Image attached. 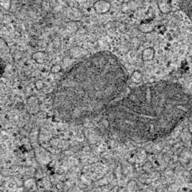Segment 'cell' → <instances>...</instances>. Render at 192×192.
Returning <instances> with one entry per match:
<instances>
[{
	"instance_id": "obj_1",
	"label": "cell",
	"mask_w": 192,
	"mask_h": 192,
	"mask_svg": "<svg viewBox=\"0 0 192 192\" xmlns=\"http://www.w3.org/2000/svg\"><path fill=\"white\" fill-rule=\"evenodd\" d=\"M192 113V94L179 83L168 81L130 89L105 112L111 133L143 141L168 136Z\"/></svg>"
},
{
	"instance_id": "obj_2",
	"label": "cell",
	"mask_w": 192,
	"mask_h": 192,
	"mask_svg": "<svg viewBox=\"0 0 192 192\" xmlns=\"http://www.w3.org/2000/svg\"><path fill=\"white\" fill-rule=\"evenodd\" d=\"M128 74L117 57L108 51L93 54L72 67L52 93L61 120L81 124L105 113L127 93Z\"/></svg>"
},
{
	"instance_id": "obj_3",
	"label": "cell",
	"mask_w": 192,
	"mask_h": 192,
	"mask_svg": "<svg viewBox=\"0 0 192 192\" xmlns=\"http://www.w3.org/2000/svg\"><path fill=\"white\" fill-rule=\"evenodd\" d=\"M110 2L107 0H96L93 5V8L97 14H106L110 10Z\"/></svg>"
},
{
	"instance_id": "obj_4",
	"label": "cell",
	"mask_w": 192,
	"mask_h": 192,
	"mask_svg": "<svg viewBox=\"0 0 192 192\" xmlns=\"http://www.w3.org/2000/svg\"><path fill=\"white\" fill-rule=\"evenodd\" d=\"M182 10L192 20V0H179Z\"/></svg>"
},
{
	"instance_id": "obj_5",
	"label": "cell",
	"mask_w": 192,
	"mask_h": 192,
	"mask_svg": "<svg viewBox=\"0 0 192 192\" xmlns=\"http://www.w3.org/2000/svg\"><path fill=\"white\" fill-rule=\"evenodd\" d=\"M32 59L36 63L42 64L46 63L48 60V55L46 53L42 51H37L34 53L32 56Z\"/></svg>"
},
{
	"instance_id": "obj_6",
	"label": "cell",
	"mask_w": 192,
	"mask_h": 192,
	"mask_svg": "<svg viewBox=\"0 0 192 192\" xmlns=\"http://www.w3.org/2000/svg\"><path fill=\"white\" fill-rule=\"evenodd\" d=\"M51 72L52 73L57 74L61 72V67L59 65H54L53 67H51Z\"/></svg>"
},
{
	"instance_id": "obj_7",
	"label": "cell",
	"mask_w": 192,
	"mask_h": 192,
	"mask_svg": "<svg viewBox=\"0 0 192 192\" xmlns=\"http://www.w3.org/2000/svg\"><path fill=\"white\" fill-rule=\"evenodd\" d=\"M39 102L38 100H37V98L34 97V96H31L28 98V103L29 105H32V106H34V105H36V104L37 103V102Z\"/></svg>"
},
{
	"instance_id": "obj_8",
	"label": "cell",
	"mask_w": 192,
	"mask_h": 192,
	"mask_svg": "<svg viewBox=\"0 0 192 192\" xmlns=\"http://www.w3.org/2000/svg\"><path fill=\"white\" fill-rule=\"evenodd\" d=\"M35 85V87H36V89L38 90L42 89L44 87V83H43L42 81H41V80H38V81H36Z\"/></svg>"
},
{
	"instance_id": "obj_9",
	"label": "cell",
	"mask_w": 192,
	"mask_h": 192,
	"mask_svg": "<svg viewBox=\"0 0 192 192\" xmlns=\"http://www.w3.org/2000/svg\"></svg>"
},
{
	"instance_id": "obj_10",
	"label": "cell",
	"mask_w": 192,
	"mask_h": 192,
	"mask_svg": "<svg viewBox=\"0 0 192 192\" xmlns=\"http://www.w3.org/2000/svg\"><path fill=\"white\" fill-rule=\"evenodd\" d=\"M95 1H96V0H95Z\"/></svg>"
}]
</instances>
